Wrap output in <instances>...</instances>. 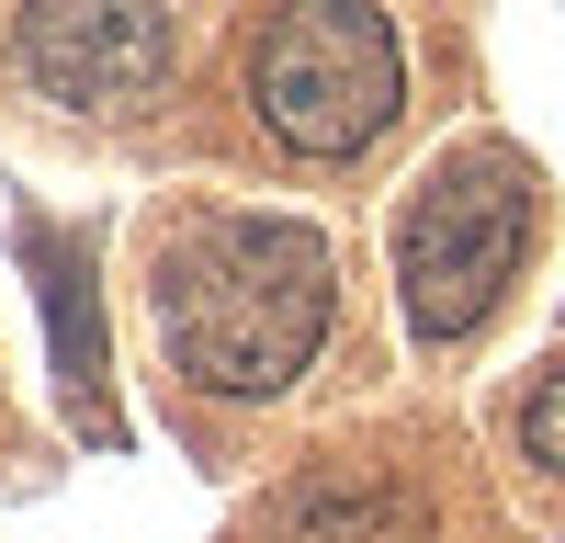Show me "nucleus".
Instances as JSON below:
<instances>
[{
  "label": "nucleus",
  "mask_w": 565,
  "mask_h": 543,
  "mask_svg": "<svg viewBox=\"0 0 565 543\" xmlns=\"http://www.w3.org/2000/svg\"><path fill=\"white\" fill-rule=\"evenodd\" d=\"M328 238L295 215H193L159 249V340L215 396H282L328 340Z\"/></svg>",
  "instance_id": "nucleus-1"
},
{
  "label": "nucleus",
  "mask_w": 565,
  "mask_h": 543,
  "mask_svg": "<svg viewBox=\"0 0 565 543\" xmlns=\"http://www.w3.org/2000/svg\"><path fill=\"white\" fill-rule=\"evenodd\" d=\"M271 543H430V521H418L407 487H373V476H317L282 498Z\"/></svg>",
  "instance_id": "nucleus-5"
},
{
  "label": "nucleus",
  "mask_w": 565,
  "mask_h": 543,
  "mask_svg": "<svg viewBox=\"0 0 565 543\" xmlns=\"http://www.w3.org/2000/svg\"><path fill=\"white\" fill-rule=\"evenodd\" d=\"M12 57H23L34 91H57V103L125 114V103H148V91L170 79L181 23H170V12H136V0H114V12H68V0H57V12H23Z\"/></svg>",
  "instance_id": "nucleus-4"
},
{
  "label": "nucleus",
  "mask_w": 565,
  "mask_h": 543,
  "mask_svg": "<svg viewBox=\"0 0 565 543\" xmlns=\"http://www.w3.org/2000/svg\"><path fill=\"white\" fill-rule=\"evenodd\" d=\"M34 272H45V317H57V374H68V396L103 419V329H90V260L68 249V238H45L34 226Z\"/></svg>",
  "instance_id": "nucleus-6"
},
{
  "label": "nucleus",
  "mask_w": 565,
  "mask_h": 543,
  "mask_svg": "<svg viewBox=\"0 0 565 543\" xmlns=\"http://www.w3.org/2000/svg\"><path fill=\"white\" fill-rule=\"evenodd\" d=\"M396 23L362 12V0H306V12H271L249 34V103L295 159H351L396 125Z\"/></svg>",
  "instance_id": "nucleus-3"
},
{
  "label": "nucleus",
  "mask_w": 565,
  "mask_h": 543,
  "mask_svg": "<svg viewBox=\"0 0 565 543\" xmlns=\"http://www.w3.org/2000/svg\"><path fill=\"white\" fill-rule=\"evenodd\" d=\"M521 441H532V465H554V476H565V362L521 396Z\"/></svg>",
  "instance_id": "nucleus-7"
},
{
  "label": "nucleus",
  "mask_w": 565,
  "mask_h": 543,
  "mask_svg": "<svg viewBox=\"0 0 565 543\" xmlns=\"http://www.w3.org/2000/svg\"><path fill=\"white\" fill-rule=\"evenodd\" d=\"M532 249V159L521 148H452L396 226V284L418 340H463L509 295V272Z\"/></svg>",
  "instance_id": "nucleus-2"
}]
</instances>
